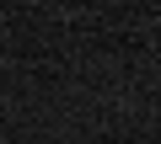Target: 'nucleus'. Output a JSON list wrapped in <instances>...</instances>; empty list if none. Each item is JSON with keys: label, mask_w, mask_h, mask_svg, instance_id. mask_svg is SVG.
Wrapping results in <instances>:
<instances>
[]
</instances>
